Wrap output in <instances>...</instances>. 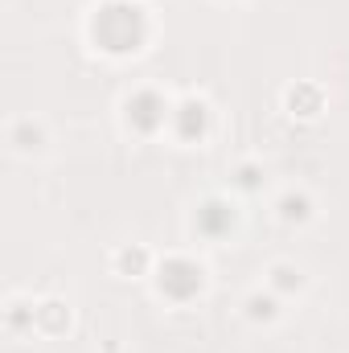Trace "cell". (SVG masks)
<instances>
[{"mask_svg":"<svg viewBox=\"0 0 349 353\" xmlns=\"http://www.w3.org/2000/svg\"><path fill=\"white\" fill-rule=\"evenodd\" d=\"M8 144H12V152H21V157L46 152V132H41V119H33V115L12 119V123H8Z\"/></svg>","mask_w":349,"mask_h":353,"instance_id":"cell-1","label":"cell"},{"mask_svg":"<svg viewBox=\"0 0 349 353\" xmlns=\"http://www.w3.org/2000/svg\"><path fill=\"white\" fill-rule=\"evenodd\" d=\"M275 214H279L283 222H296V226H300V222H308V218H312V201H308V193H304V189H288V193L275 201Z\"/></svg>","mask_w":349,"mask_h":353,"instance_id":"cell-2","label":"cell"}]
</instances>
